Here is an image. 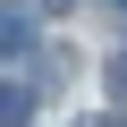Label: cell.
<instances>
[{
    "instance_id": "4",
    "label": "cell",
    "mask_w": 127,
    "mask_h": 127,
    "mask_svg": "<svg viewBox=\"0 0 127 127\" xmlns=\"http://www.w3.org/2000/svg\"><path fill=\"white\" fill-rule=\"evenodd\" d=\"M76 127H119V119H76Z\"/></svg>"
},
{
    "instance_id": "1",
    "label": "cell",
    "mask_w": 127,
    "mask_h": 127,
    "mask_svg": "<svg viewBox=\"0 0 127 127\" xmlns=\"http://www.w3.org/2000/svg\"><path fill=\"white\" fill-rule=\"evenodd\" d=\"M0 127H34V85L0 76Z\"/></svg>"
},
{
    "instance_id": "2",
    "label": "cell",
    "mask_w": 127,
    "mask_h": 127,
    "mask_svg": "<svg viewBox=\"0 0 127 127\" xmlns=\"http://www.w3.org/2000/svg\"><path fill=\"white\" fill-rule=\"evenodd\" d=\"M17 51H34V17L26 9H0V59H17Z\"/></svg>"
},
{
    "instance_id": "5",
    "label": "cell",
    "mask_w": 127,
    "mask_h": 127,
    "mask_svg": "<svg viewBox=\"0 0 127 127\" xmlns=\"http://www.w3.org/2000/svg\"><path fill=\"white\" fill-rule=\"evenodd\" d=\"M42 9H68V0H42Z\"/></svg>"
},
{
    "instance_id": "3",
    "label": "cell",
    "mask_w": 127,
    "mask_h": 127,
    "mask_svg": "<svg viewBox=\"0 0 127 127\" xmlns=\"http://www.w3.org/2000/svg\"><path fill=\"white\" fill-rule=\"evenodd\" d=\"M110 93H119V102H127V51H119V59H110Z\"/></svg>"
},
{
    "instance_id": "6",
    "label": "cell",
    "mask_w": 127,
    "mask_h": 127,
    "mask_svg": "<svg viewBox=\"0 0 127 127\" xmlns=\"http://www.w3.org/2000/svg\"><path fill=\"white\" fill-rule=\"evenodd\" d=\"M119 9H127V0H119Z\"/></svg>"
}]
</instances>
